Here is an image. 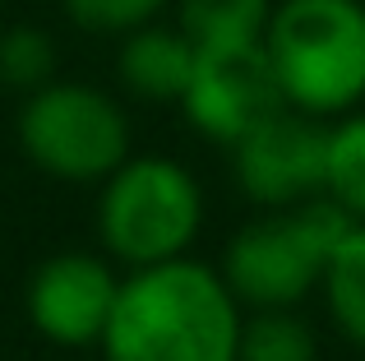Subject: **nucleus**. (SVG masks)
Instances as JSON below:
<instances>
[{"label":"nucleus","mask_w":365,"mask_h":361,"mask_svg":"<svg viewBox=\"0 0 365 361\" xmlns=\"http://www.w3.org/2000/svg\"><path fill=\"white\" fill-rule=\"evenodd\" d=\"M241 301L204 260L143 264L120 278L102 361H236Z\"/></svg>","instance_id":"obj_1"},{"label":"nucleus","mask_w":365,"mask_h":361,"mask_svg":"<svg viewBox=\"0 0 365 361\" xmlns=\"http://www.w3.org/2000/svg\"><path fill=\"white\" fill-rule=\"evenodd\" d=\"M264 51L287 107L347 116L365 102V0H277Z\"/></svg>","instance_id":"obj_2"},{"label":"nucleus","mask_w":365,"mask_h":361,"mask_svg":"<svg viewBox=\"0 0 365 361\" xmlns=\"http://www.w3.org/2000/svg\"><path fill=\"white\" fill-rule=\"evenodd\" d=\"M356 218L333 195H314L292 208H264L227 241L222 278L250 310H277L305 301L324 283L338 241Z\"/></svg>","instance_id":"obj_3"},{"label":"nucleus","mask_w":365,"mask_h":361,"mask_svg":"<svg viewBox=\"0 0 365 361\" xmlns=\"http://www.w3.org/2000/svg\"><path fill=\"white\" fill-rule=\"evenodd\" d=\"M199 227L204 190L185 163L167 153H130L98 190V241L130 269L190 255Z\"/></svg>","instance_id":"obj_4"},{"label":"nucleus","mask_w":365,"mask_h":361,"mask_svg":"<svg viewBox=\"0 0 365 361\" xmlns=\"http://www.w3.org/2000/svg\"><path fill=\"white\" fill-rule=\"evenodd\" d=\"M14 139L42 176L65 185H102L130 158V116L98 83L51 79L24 93Z\"/></svg>","instance_id":"obj_5"},{"label":"nucleus","mask_w":365,"mask_h":361,"mask_svg":"<svg viewBox=\"0 0 365 361\" xmlns=\"http://www.w3.org/2000/svg\"><path fill=\"white\" fill-rule=\"evenodd\" d=\"M282 107H287V98L277 88L273 61L264 51V37H255V42L199 46L190 88L180 98V111H185V121L204 139L232 148L236 139H245L259 121H268Z\"/></svg>","instance_id":"obj_6"},{"label":"nucleus","mask_w":365,"mask_h":361,"mask_svg":"<svg viewBox=\"0 0 365 361\" xmlns=\"http://www.w3.org/2000/svg\"><path fill=\"white\" fill-rule=\"evenodd\" d=\"M236 185L259 208H292L329 185V121L296 107L273 111L232 144Z\"/></svg>","instance_id":"obj_7"},{"label":"nucleus","mask_w":365,"mask_h":361,"mask_svg":"<svg viewBox=\"0 0 365 361\" xmlns=\"http://www.w3.org/2000/svg\"><path fill=\"white\" fill-rule=\"evenodd\" d=\"M120 297V273L111 255L61 250L46 255L24 288V310L37 338L51 347H102L111 310Z\"/></svg>","instance_id":"obj_8"},{"label":"nucleus","mask_w":365,"mask_h":361,"mask_svg":"<svg viewBox=\"0 0 365 361\" xmlns=\"http://www.w3.org/2000/svg\"><path fill=\"white\" fill-rule=\"evenodd\" d=\"M195 56H199V42L185 28L153 19V24L120 37L116 74L125 93H134L139 102H176L180 107L190 74H195Z\"/></svg>","instance_id":"obj_9"},{"label":"nucleus","mask_w":365,"mask_h":361,"mask_svg":"<svg viewBox=\"0 0 365 361\" xmlns=\"http://www.w3.org/2000/svg\"><path fill=\"white\" fill-rule=\"evenodd\" d=\"M319 292L329 301L338 329L356 347H365V223H351V232L338 241Z\"/></svg>","instance_id":"obj_10"},{"label":"nucleus","mask_w":365,"mask_h":361,"mask_svg":"<svg viewBox=\"0 0 365 361\" xmlns=\"http://www.w3.org/2000/svg\"><path fill=\"white\" fill-rule=\"evenodd\" d=\"M277 0H176V24L199 46L213 42H255L264 37Z\"/></svg>","instance_id":"obj_11"},{"label":"nucleus","mask_w":365,"mask_h":361,"mask_svg":"<svg viewBox=\"0 0 365 361\" xmlns=\"http://www.w3.org/2000/svg\"><path fill=\"white\" fill-rule=\"evenodd\" d=\"M314 357H319L314 329L296 315V306L250 310L241 320L236 361H314Z\"/></svg>","instance_id":"obj_12"},{"label":"nucleus","mask_w":365,"mask_h":361,"mask_svg":"<svg viewBox=\"0 0 365 361\" xmlns=\"http://www.w3.org/2000/svg\"><path fill=\"white\" fill-rule=\"evenodd\" d=\"M333 195L356 223H365V111H347V116L329 121V185Z\"/></svg>","instance_id":"obj_13"},{"label":"nucleus","mask_w":365,"mask_h":361,"mask_svg":"<svg viewBox=\"0 0 365 361\" xmlns=\"http://www.w3.org/2000/svg\"><path fill=\"white\" fill-rule=\"evenodd\" d=\"M56 79V42L37 24H9L0 33V83L33 93Z\"/></svg>","instance_id":"obj_14"},{"label":"nucleus","mask_w":365,"mask_h":361,"mask_svg":"<svg viewBox=\"0 0 365 361\" xmlns=\"http://www.w3.org/2000/svg\"><path fill=\"white\" fill-rule=\"evenodd\" d=\"M74 28L93 37H125L134 28L162 19L176 0H61Z\"/></svg>","instance_id":"obj_15"}]
</instances>
